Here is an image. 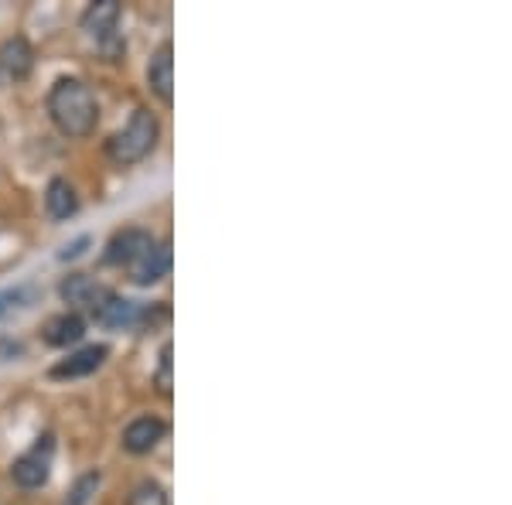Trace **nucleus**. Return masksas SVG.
<instances>
[{
    "mask_svg": "<svg viewBox=\"0 0 512 505\" xmlns=\"http://www.w3.org/2000/svg\"><path fill=\"white\" fill-rule=\"evenodd\" d=\"M127 505H171V495H168V488L158 482V478H144V482L134 485Z\"/></svg>",
    "mask_w": 512,
    "mask_h": 505,
    "instance_id": "15",
    "label": "nucleus"
},
{
    "mask_svg": "<svg viewBox=\"0 0 512 505\" xmlns=\"http://www.w3.org/2000/svg\"><path fill=\"white\" fill-rule=\"evenodd\" d=\"M171 352H175V345L164 342L161 355H158V372H154V386H158V393L164 396V400H168L171 386H175V376H171V372H175V359H171Z\"/></svg>",
    "mask_w": 512,
    "mask_h": 505,
    "instance_id": "17",
    "label": "nucleus"
},
{
    "mask_svg": "<svg viewBox=\"0 0 512 505\" xmlns=\"http://www.w3.org/2000/svg\"><path fill=\"white\" fill-rule=\"evenodd\" d=\"M110 294H113L110 287H103L96 277H89V273H65L59 280V297L72 311H79V308L96 311Z\"/></svg>",
    "mask_w": 512,
    "mask_h": 505,
    "instance_id": "10",
    "label": "nucleus"
},
{
    "mask_svg": "<svg viewBox=\"0 0 512 505\" xmlns=\"http://www.w3.org/2000/svg\"><path fill=\"white\" fill-rule=\"evenodd\" d=\"M52 465H55V434L45 430V434L35 437V444L24 454H18L11 465V478L14 485L24 488V492H35V488H45L48 478H52Z\"/></svg>",
    "mask_w": 512,
    "mask_h": 505,
    "instance_id": "5",
    "label": "nucleus"
},
{
    "mask_svg": "<svg viewBox=\"0 0 512 505\" xmlns=\"http://www.w3.org/2000/svg\"><path fill=\"white\" fill-rule=\"evenodd\" d=\"M164 318L168 308L161 304H144V301H130V297H120V294H110L103 304L93 311L96 325L110 328V331H134V328H147L154 325V318Z\"/></svg>",
    "mask_w": 512,
    "mask_h": 505,
    "instance_id": "4",
    "label": "nucleus"
},
{
    "mask_svg": "<svg viewBox=\"0 0 512 505\" xmlns=\"http://www.w3.org/2000/svg\"><path fill=\"white\" fill-rule=\"evenodd\" d=\"M120 18H123L120 0H93L79 18V28L96 41V48L110 62H117L127 52V41L120 35Z\"/></svg>",
    "mask_w": 512,
    "mask_h": 505,
    "instance_id": "3",
    "label": "nucleus"
},
{
    "mask_svg": "<svg viewBox=\"0 0 512 505\" xmlns=\"http://www.w3.org/2000/svg\"><path fill=\"white\" fill-rule=\"evenodd\" d=\"M147 89L164 106L175 103V45H171V38H164L147 59Z\"/></svg>",
    "mask_w": 512,
    "mask_h": 505,
    "instance_id": "9",
    "label": "nucleus"
},
{
    "mask_svg": "<svg viewBox=\"0 0 512 505\" xmlns=\"http://www.w3.org/2000/svg\"><path fill=\"white\" fill-rule=\"evenodd\" d=\"M99 482H103V471H99V468L86 471V475H79V478H76V485H72V488H69V495H65V502H62V505H86V502L96 495Z\"/></svg>",
    "mask_w": 512,
    "mask_h": 505,
    "instance_id": "16",
    "label": "nucleus"
},
{
    "mask_svg": "<svg viewBox=\"0 0 512 505\" xmlns=\"http://www.w3.org/2000/svg\"><path fill=\"white\" fill-rule=\"evenodd\" d=\"M89 243H93V239H89V236H79V239H72V243H65V246H62L59 260H62V263H69V260H79V256L86 253V246H89Z\"/></svg>",
    "mask_w": 512,
    "mask_h": 505,
    "instance_id": "19",
    "label": "nucleus"
},
{
    "mask_svg": "<svg viewBox=\"0 0 512 505\" xmlns=\"http://www.w3.org/2000/svg\"><path fill=\"white\" fill-rule=\"evenodd\" d=\"M154 239H158V236L147 233V229H140V226H123V229H117V233L106 239L103 267H123V270H127L130 263H134L137 256L154 243Z\"/></svg>",
    "mask_w": 512,
    "mask_h": 505,
    "instance_id": "6",
    "label": "nucleus"
},
{
    "mask_svg": "<svg viewBox=\"0 0 512 505\" xmlns=\"http://www.w3.org/2000/svg\"><path fill=\"white\" fill-rule=\"evenodd\" d=\"M45 110L52 127L69 140L89 137L99 123V99L93 93V86L79 76L55 79L45 96Z\"/></svg>",
    "mask_w": 512,
    "mask_h": 505,
    "instance_id": "1",
    "label": "nucleus"
},
{
    "mask_svg": "<svg viewBox=\"0 0 512 505\" xmlns=\"http://www.w3.org/2000/svg\"><path fill=\"white\" fill-rule=\"evenodd\" d=\"M86 338V318L79 311H62L52 314V318L41 325V342L48 349H69V345H79Z\"/></svg>",
    "mask_w": 512,
    "mask_h": 505,
    "instance_id": "13",
    "label": "nucleus"
},
{
    "mask_svg": "<svg viewBox=\"0 0 512 505\" xmlns=\"http://www.w3.org/2000/svg\"><path fill=\"white\" fill-rule=\"evenodd\" d=\"M158 140H161L158 113L147 110V106H137V110L130 113V120L106 140V157H110L117 168H134V164L147 161V157L154 154Z\"/></svg>",
    "mask_w": 512,
    "mask_h": 505,
    "instance_id": "2",
    "label": "nucleus"
},
{
    "mask_svg": "<svg viewBox=\"0 0 512 505\" xmlns=\"http://www.w3.org/2000/svg\"><path fill=\"white\" fill-rule=\"evenodd\" d=\"M35 69V48L24 35L0 41V86H18Z\"/></svg>",
    "mask_w": 512,
    "mask_h": 505,
    "instance_id": "8",
    "label": "nucleus"
},
{
    "mask_svg": "<svg viewBox=\"0 0 512 505\" xmlns=\"http://www.w3.org/2000/svg\"><path fill=\"white\" fill-rule=\"evenodd\" d=\"M110 359V345H82V349L69 352L62 362H55L52 369H48V376L52 379H82V376H93L96 369H103V362Z\"/></svg>",
    "mask_w": 512,
    "mask_h": 505,
    "instance_id": "11",
    "label": "nucleus"
},
{
    "mask_svg": "<svg viewBox=\"0 0 512 505\" xmlns=\"http://www.w3.org/2000/svg\"><path fill=\"white\" fill-rule=\"evenodd\" d=\"M79 192L65 178H52L45 185V212L52 222H69L72 215H79Z\"/></svg>",
    "mask_w": 512,
    "mask_h": 505,
    "instance_id": "14",
    "label": "nucleus"
},
{
    "mask_svg": "<svg viewBox=\"0 0 512 505\" xmlns=\"http://www.w3.org/2000/svg\"><path fill=\"white\" fill-rule=\"evenodd\" d=\"M24 297H28V287H11V291H0V318H4L11 308H24Z\"/></svg>",
    "mask_w": 512,
    "mask_h": 505,
    "instance_id": "18",
    "label": "nucleus"
},
{
    "mask_svg": "<svg viewBox=\"0 0 512 505\" xmlns=\"http://www.w3.org/2000/svg\"><path fill=\"white\" fill-rule=\"evenodd\" d=\"M168 273H171V243L168 239H154V243L127 267V280L137 287H154V284H161Z\"/></svg>",
    "mask_w": 512,
    "mask_h": 505,
    "instance_id": "7",
    "label": "nucleus"
},
{
    "mask_svg": "<svg viewBox=\"0 0 512 505\" xmlns=\"http://www.w3.org/2000/svg\"><path fill=\"white\" fill-rule=\"evenodd\" d=\"M164 434H168V424H164L161 417L144 413V417L130 420V424L123 427L120 444H123V451H127V454H137V458H140V454H151L154 447L164 441Z\"/></svg>",
    "mask_w": 512,
    "mask_h": 505,
    "instance_id": "12",
    "label": "nucleus"
}]
</instances>
